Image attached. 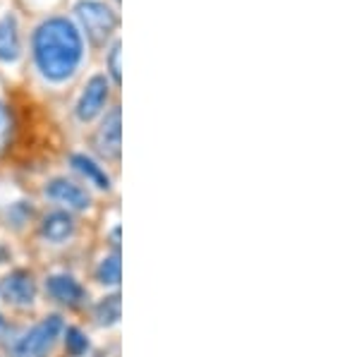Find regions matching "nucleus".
<instances>
[{
  "mask_svg": "<svg viewBox=\"0 0 359 357\" xmlns=\"http://www.w3.org/2000/svg\"><path fill=\"white\" fill-rule=\"evenodd\" d=\"M5 132H8V113H5V108L0 106V142H3Z\"/></svg>",
  "mask_w": 359,
  "mask_h": 357,
  "instance_id": "nucleus-16",
  "label": "nucleus"
},
{
  "mask_svg": "<svg viewBox=\"0 0 359 357\" xmlns=\"http://www.w3.org/2000/svg\"><path fill=\"white\" fill-rule=\"evenodd\" d=\"M46 197L60 206H67L72 211H84L91 206V197L84 187H79L77 182L67 180V177H55L46 185Z\"/></svg>",
  "mask_w": 359,
  "mask_h": 357,
  "instance_id": "nucleus-5",
  "label": "nucleus"
},
{
  "mask_svg": "<svg viewBox=\"0 0 359 357\" xmlns=\"http://www.w3.org/2000/svg\"><path fill=\"white\" fill-rule=\"evenodd\" d=\"M120 137H123V125H120V108H113L111 113L103 118L101 128H98L94 144L96 151L106 159H118L120 156Z\"/></svg>",
  "mask_w": 359,
  "mask_h": 357,
  "instance_id": "nucleus-6",
  "label": "nucleus"
},
{
  "mask_svg": "<svg viewBox=\"0 0 359 357\" xmlns=\"http://www.w3.org/2000/svg\"><path fill=\"white\" fill-rule=\"evenodd\" d=\"M41 235L48 243L60 245L69 240L74 235V221L72 216L65 214V211H55V214H48L41 223Z\"/></svg>",
  "mask_w": 359,
  "mask_h": 357,
  "instance_id": "nucleus-10",
  "label": "nucleus"
},
{
  "mask_svg": "<svg viewBox=\"0 0 359 357\" xmlns=\"http://www.w3.org/2000/svg\"><path fill=\"white\" fill-rule=\"evenodd\" d=\"M98 281L103 285H118L120 283V255L115 252L113 257H106L98 267Z\"/></svg>",
  "mask_w": 359,
  "mask_h": 357,
  "instance_id": "nucleus-13",
  "label": "nucleus"
},
{
  "mask_svg": "<svg viewBox=\"0 0 359 357\" xmlns=\"http://www.w3.org/2000/svg\"><path fill=\"white\" fill-rule=\"evenodd\" d=\"M74 17L79 20V25L86 32V36L94 43H106L113 36V32L118 29V15L113 8H108L101 0H79L74 5Z\"/></svg>",
  "mask_w": 359,
  "mask_h": 357,
  "instance_id": "nucleus-2",
  "label": "nucleus"
},
{
  "mask_svg": "<svg viewBox=\"0 0 359 357\" xmlns=\"http://www.w3.org/2000/svg\"><path fill=\"white\" fill-rule=\"evenodd\" d=\"M0 292L8 302L20 304V307H27L36 300V283H34L32 274L27 271H13L10 276L3 278V285H0Z\"/></svg>",
  "mask_w": 359,
  "mask_h": 357,
  "instance_id": "nucleus-7",
  "label": "nucleus"
},
{
  "mask_svg": "<svg viewBox=\"0 0 359 357\" xmlns=\"http://www.w3.org/2000/svg\"><path fill=\"white\" fill-rule=\"evenodd\" d=\"M69 161H72L74 170L82 173L91 185H96L98 189H111V177L106 175V170H103L96 161H91L89 156H84V154H74Z\"/></svg>",
  "mask_w": 359,
  "mask_h": 357,
  "instance_id": "nucleus-11",
  "label": "nucleus"
},
{
  "mask_svg": "<svg viewBox=\"0 0 359 357\" xmlns=\"http://www.w3.org/2000/svg\"><path fill=\"white\" fill-rule=\"evenodd\" d=\"M62 333V319L55 314L46 316L43 321H39L32 331H27L25 336L17 341L13 348V357H46L53 350L55 341Z\"/></svg>",
  "mask_w": 359,
  "mask_h": 357,
  "instance_id": "nucleus-3",
  "label": "nucleus"
},
{
  "mask_svg": "<svg viewBox=\"0 0 359 357\" xmlns=\"http://www.w3.org/2000/svg\"><path fill=\"white\" fill-rule=\"evenodd\" d=\"M96 319L101 326H115L120 321V295H108L96 304Z\"/></svg>",
  "mask_w": 359,
  "mask_h": 357,
  "instance_id": "nucleus-12",
  "label": "nucleus"
},
{
  "mask_svg": "<svg viewBox=\"0 0 359 357\" xmlns=\"http://www.w3.org/2000/svg\"><path fill=\"white\" fill-rule=\"evenodd\" d=\"M65 343H67L69 355H74V357L84 355L86 350H89V341H86V336L79 329H67L65 331Z\"/></svg>",
  "mask_w": 359,
  "mask_h": 357,
  "instance_id": "nucleus-14",
  "label": "nucleus"
},
{
  "mask_svg": "<svg viewBox=\"0 0 359 357\" xmlns=\"http://www.w3.org/2000/svg\"><path fill=\"white\" fill-rule=\"evenodd\" d=\"M108 94H111V86H108L106 77H103V74L91 77L84 86L82 96H79L77 108H74L77 118L82 120V123H91V120H94L96 115H101V111L106 108Z\"/></svg>",
  "mask_w": 359,
  "mask_h": 357,
  "instance_id": "nucleus-4",
  "label": "nucleus"
},
{
  "mask_svg": "<svg viewBox=\"0 0 359 357\" xmlns=\"http://www.w3.org/2000/svg\"><path fill=\"white\" fill-rule=\"evenodd\" d=\"M32 48L39 72L50 82L69 79L84 58L82 34L67 17H48L41 22L34 32Z\"/></svg>",
  "mask_w": 359,
  "mask_h": 357,
  "instance_id": "nucleus-1",
  "label": "nucleus"
},
{
  "mask_svg": "<svg viewBox=\"0 0 359 357\" xmlns=\"http://www.w3.org/2000/svg\"><path fill=\"white\" fill-rule=\"evenodd\" d=\"M120 50H123V43L115 41L113 48H111V53H108V72H111V77H113L115 84L123 82V72H120Z\"/></svg>",
  "mask_w": 359,
  "mask_h": 357,
  "instance_id": "nucleus-15",
  "label": "nucleus"
},
{
  "mask_svg": "<svg viewBox=\"0 0 359 357\" xmlns=\"http://www.w3.org/2000/svg\"><path fill=\"white\" fill-rule=\"evenodd\" d=\"M22 53L20 27H17L15 15H5L0 20V60L15 62Z\"/></svg>",
  "mask_w": 359,
  "mask_h": 357,
  "instance_id": "nucleus-9",
  "label": "nucleus"
},
{
  "mask_svg": "<svg viewBox=\"0 0 359 357\" xmlns=\"http://www.w3.org/2000/svg\"><path fill=\"white\" fill-rule=\"evenodd\" d=\"M46 290L53 300L62 302V304H79L84 300V288L72 278V276H65V274H57V276H50L46 281Z\"/></svg>",
  "mask_w": 359,
  "mask_h": 357,
  "instance_id": "nucleus-8",
  "label": "nucleus"
}]
</instances>
